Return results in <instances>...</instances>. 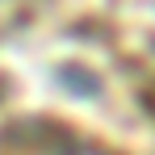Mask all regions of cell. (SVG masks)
Segmentation results:
<instances>
[{"label":"cell","instance_id":"obj_1","mask_svg":"<svg viewBox=\"0 0 155 155\" xmlns=\"http://www.w3.org/2000/svg\"><path fill=\"white\" fill-rule=\"evenodd\" d=\"M101 34L117 71L155 117V0H109Z\"/></svg>","mask_w":155,"mask_h":155},{"label":"cell","instance_id":"obj_2","mask_svg":"<svg viewBox=\"0 0 155 155\" xmlns=\"http://www.w3.org/2000/svg\"><path fill=\"white\" fill-rule=\"evenodd\" d=\"M0 155H122L109 138L51 113L0 117Z\"/></svg>","mask_w":155,"mask_h":155}]
</instances>
